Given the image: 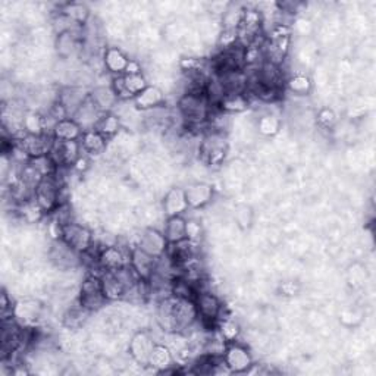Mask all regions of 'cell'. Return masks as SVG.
I'll return each mask as SVG.
<instances>
[{"instance_id":"1","label":"cell","mask_w":376,"mask_h":376,"mask_svg":"<svg viewBox=\"0 0 376 376\" xmlns=\"http://www.w3.org/2000/svg\"><path fill=\"white\" fill-rule=\"evenodd\" d=\"M176 109L186 125H190V127H200V125L207 123L212 115V105L209 103L206 94H181Z\"/></svg>"},{"instance_id":"2","label":"cell","mask_w":376,"mask_h":376,"mask_svg":"<svg viewBox=\"0 0 376 376\" xmlns=\"http://www.w3.org/2000/svg\"><path fill=\"white\" fill-rule=\"evenodd\" d=\"M194 304H196L202 325L209 331L212 328L216 329L218 320L220 319L222 312H224V306H222L219 297L209 289H199L194 296Z\"/></svg>"},{"instance_id":"3","label":"cell","mask_w":376,"mask_h":376,"mask_svg":"<svg viewBox=\"0 0 376 376\" xmlns=\"http://www.w3.org/2000/svg\"><path fill=\"white\" fill-rule=\"evenodd\" d=\"M200 159L209 166H219L224 163L228 153V142L224 133L209 131L203 135L199 144Z\"/></svg>"},{"instance_id":"4","label":"cell","mask_w":376,"mask_h":376,"mask_svg":"<svg viewBox=\"0 0 376 376\" xmlns=\"http://www.w3.org/2000/svg\"><path fill=\"white\" fill-rule=\"evenodd\" d=\"M77 301L80 303L81 308H84L90 313L100 310L103 308L107 300L105 297V292L102 288L100 276L90 275L81 283Z\"/></svg>"},{"instance_id":"5","label":"cell","mask_w":376,"mask_h":376,"mask_svg":"<svg viewBox=\"0 0 376 376\" xmlns=\"http://www.w3.org/2000/svg\"><path fill=\"white\" fill-rule=\"evenodd\" d=\"M61 239L69 246L73 247L78 253H87L91 250L94 244V235L90 228L86 225L78 224V222H71L62 227V235Z\"/></svg>"},{"instance_id":"6","label":"cell","mask_w":376,"mask_h":376,"mask_svg":"<svg viewBox=\"0 0 376 376\" xmlns=\"http://www.w3.org/2000/svg\"><path fill=\"white\" fill-rule=\"evenodd\" d=\"M133 248L128 246H119L118 243L102 248L99 257H97V266L102 272H112L125 266V264H130Z\"/></svg>"},{"instance_id":"7","label":"cell","mask_w":376,"mask_h":376,"mask_svg":"<svg viewBox=\"0 0 376 376\" xmlns=\"http://www.w3.org/2000/svg\"><path fill=\"white\" fill-rule=\"evenodd\" d=\"M222 360L231 373H244L253 366V357L250 354L248 348L239 341L227 343Z\"/></svg>"},{"instance_id":"8","label":"cell","mask_w":376,"mask_h":376,"mask_svg":"<svg viewBox=\"0 0 376 376\" xmlns=\"http://www.w3.org/2000/svg\"><path fill=\"white\" fill-rule=\"evenodd\" d=\"M49 259L59 271H73L82 262V255L69 247L62 239L54 240L49 250Z\"/></svg>"},{"instance_id":"9","label":"cell","mask_w":376,"mask_h":376,"mask_svg":"<svg viewBox=\"0 0 376 376\" xmlns=\"http://www.w3.org/2000/svg\"><path fill=\"white\" fill-rule=\"evenodd\" d=\"M82 153L84 151H82L80 140L77 142L54 140L49 156L52 158L53 163L57 165V168H59V166L71 168V166H74L75 162L82 156Z\"/></svg>"},{"instance_id":"10","label":"cell","mask_w":376,"mask_h":376,"mask_svg":"<svg viewBox=\"0 0 376 376\" xmlns=\"http://www.w3.org/2000/svg\"><path fill=\"white\" fill-rule=\"evenodd\" d=\"M156 341L149 332L138 331L128 343V354L135 365L149 366V359Z\"/></svg>"},{"instance_id":"11","label":"cell","mask_w":376,"mask_h":376,"mask_svg":"<svg viewBox=\"0 0 376 376\" xmlns=\"http://www.w3.org/2000/svg\"><path fill=\"white\" fill-rule=\"evenodd\" d=\"M45 313V306L36 299H24L13 306V317L22 326H31L41 320Z\"/></svg>"},{"instance_id":"12","label":"cell","mask_w":376,"mask_h":376,"mask_svg":"<svg viewBox=\"0 0 376 376\" xmlns=\"http://www.w3.org/2000/svg\"><path fill=\"white\" fill-rule=\"evenodd\" d=\"M199 322V313L196 304L191 299L175 297V333H184L194 324Z\"/></svg>"},{"instance_id":"13","label":"cell","mask_w":376,"mask_h":376,"mask_svg":"<svg viewBox=\"0 0 376 376\" xmlns=\"http://www.w3.org/2000/svg\"><path fill=\"white\" fill-rule=\"evenodd\" d=\"M135 247L143 250L147 255L159 259L166 253L168 241H166L162 231H158L155 228H147L142 232V235H138V241Z\"/></svg>"},{"instance_id":"14","label":"cell","mask_w":376,"mask_h":376,"mask_svg":"<svg viewBox=\"0 0 376 376\" xmlns=\"http://www.w3.org/2000/svg\"><path fill=\"white\" fill-rule=\"evenodd\" d=\"M53 143L54 138L50 134H40V135L24 134L20 140V146L24 149V151L29 155L30 159L47 156L52 150Z\"/></svg>"},{"instance_id":"15","label":"cell","mask_w":376,"mask_h":376,"mask_svg":"<svg viewBox=\"0 0 376 376\" xmlns=\"http://www.w3.org/2000/svg\"><path fill=\"white\" fill-rule=\"evenodd\" d=\"M90 93L84 86L73 84L63 87L59 94H58V102L65 107L66 114L69 118H73V115L77 112L78 107L89 99Z\"/></svg>"},{"instance_id":"16","label":"cell","mask_w":376,"mask_h":376,"mask_svg":"<svg viewBox=\"0 0 376 376\" xmlns=\"http://www.w3.org/2000/svg\"><path fill=\"white\" fill-rule=\"evenodd\" d=\"M102 61H103L105 71L112 74L114 77L123 75L130 63V58L127 57V53L116 46L105 47L103 54H102Z\"/></svg>"},{"instance_id":"17","label":"cell","mask_w":376,"mask_h":376,"mask_svg":"<svg viewBox=\"0 0 376 376\" xmlns=\"http://www.w3.org/2000/svg\"><path fill=\"white\" fill-rule=\"evenodd\" d=\"M188 209L190 207L187 203L184 188L174 187L165 194L163 202H162V211L166 215V218L184 215Z\"/></svg>"},{"instance_id":"18","label":"cell","mask_w":376,"mask_h":376,"mask_svg":"<svg viewBox=\"0 0 376 376\" xmlns=\"http://www.w3.org/2000/svg\"><path fill=\"white\" fill-rule=\"evenodd\" d=\"M184 190L190 209H203L213 199V187L207 183H193Z\"/></svg>"},{"instance_id":"19","label":"cell","mask_w":376,"mask_h":376,"mask_svg":"<svg viewBox=\"0 0 376 376\" xmlns=\"http://www.w3.org/2000/svg\"><path fill=\"white\" fill-rule=\"evenodd\" d=\"M102 115H103L102 110L94 105L91 97L89 96V99L82 103L78 107L77 112L73 115V119L80 125L82 131H87V130L96 128V125H97V122H99Z\"/></svg>"},{"instance_id":"20","label":"cell","mask_w":376,"mask_h":376,"mask_svg":"<svg viewBox=\"0 0 376 376\" xmlns=\"http://www.w3.org/2000/svg\"><path fill=\"white\" fill-rule=\"evenodd\" d=\"M175 361L176 360L171 350V347L162 343H156L155 347H153V352L149 359V366H151L156 372L166 373L174 368Z\"/></svg>"},{"instance_id":"21","label":"cell","mask_w":376,"mask_h":376,"mask_svg":"<svg viewBox=\"0 0 376 376\" xmlns=\"http://www.w3.org/2000/svg\"><path fill=\"white\" fill-rule=\"evenodd\" d=\"M133 102H134V106L138 110L149 112V110H153V109H158V107L163 106L165 93L158 86H147L140 94H137L134 97Z\"/></svg>"},{"instance_id":"22","label":"cell","mask_w":376,"mask_h":376,"mask_svg":"<svg viewBox=\"0 0 376 376\" xmlns=\"http://www.w3.org/2000/svg\"><path fill=\"white\" fill-rule=\"evenodd\" d=\"M158 260H159L158 257H153L138 247H134L133 253H131L130 264L134 268L137 275L142 278V280H149V278L156 271Z\"/></svg>"},{"instance_id":"23","label":"cell","mask_w":376,"mask_h":376,"mask_svg":"<svg viewBox=\"0 0 376 376\" xmlns=\"http://www.w3.org/2000/svg\"><path fill=\"white\" fill-rule=\"evenodd\" d=\"M81 147L87 156H100L107 149V138H105L97 130H87L82 133Z\"/></svg>"},{"instance_id":"24","label":"cell","mask_w":376,"mask_h":376,"mask_svg":"<svg viewBox=\"0 0 376 376\" xmlns=\"http://www.w3.org/2000/svg\"><path fill=\"white\" fill-rule=\"evenodd\" d=\"M162 234L165 235L168 244L187 239V219L184 218V215L166 218Z\"/></svg>"},{"instance_id":"25","label":"cell","mask_w":376,"mask_h":376,"mask_svg":"<svg viewBox=\"0 0 376 376\" xmlns=\"http://www.w3.org/2000/svg\"><path fill=\"white\" fill-rule=\"evenodd\" d=\"M82 128L80 125L73 119V118H66L59 121L53 128V138L54 140H61V142H77L81 140L82 137Z\"/></svg>"},{"instance_id":"26","label":"cell","mask_w":376,"mask_h":376,"mask_svg":"<svg viewBox=\"0 0 376 376\" xmlns=\"http://www.w3.org/2000/svg\"><path fill=\"white\" fill-rule=\"evenodd\" d=\"M100 281H102V288H103L105 297L107 301L123 300L127 289H125L122 283L118 280L115 272H107V271L102 272Z\"/></svg>"},{"instance_id":"27","label":"cell","mask_w":376,"mask_h":376,"mask_svg":"<svg viewBox=\"0 0 376 376\" xmlns=\"http://www.w3.org/2000/svg\"><path fill=\"white\" fill-rule=\"evenodd\" d=\"M90 97H91V100L94 102V105L99 107L103 114L112 112L119 102V99L110 86L96 87L93 91H90Z\"/></svg>"},{"instance_id":"28","label":"cell","mask_w":376,"mask_h":376,"mask_svg":"<svg viewBox=\"0 0 376 376\" xmlns=\"http://www.w3.org/2000/svg\"><path fill=\"white\" fill-rule=\"evenodd\" d=\"M248 96L246 93L241 94H225L224 99L218 103V109L222 114H240L248 107Z\"/></svg>"},{"instance_id":"29","label":"cell","mask_w":376,"mask_h":376,"mask_svg":"<svg viewBox=\"0 0 376 376\" xmlns=\"http://www.w3.org/2000/svg\"><path fill=\"white\" fill-rule=\"evenodd\" d=\"M80 27L81 25L75 27L73 31L62 33L57 37V50L62 59H69L78 50L80 41H78V36H77L75 30L80 29Z\"/></svg>"},{"instance_id":"30","label":"cell","mask_w":376,"mask_h":376,"mask_svg":"<svg viewBox=\"0 0 376 376\" xmlns=\"http://www.w3.org/2000/svg\"><path fill=\"white\" fill-rule=\"evenodd\" d=\"M90 312L86 310L84 308H81L80 303L77 301L75 306L68 308L62 316V324L68 329H80L87 320Z\"/></svg>"},{"instance_id":"31","label":"cell","mask_w":376,"mask_h":376,"mask_svg":"<svg viewBox=\"0 0 376 376\" xmlns=\"http://www.w3.org/2000/svg\"><path fill=\"white\" fill-rule=\"evenodd\" d=\"M121 125H122V121L115 112H105L100 116L99 122H97L94 130L99 131L105 138L109 140V138L115 137L119 133Z\"/></svg>"},{"instance_id":"32","label":"cell","mask_w":376,"mask_h":376,"mask_svg":"<svg viewBox=\"0 0 376 376\" xmlns=\"http://www.w3.org/2000/svg\"><path fill=\"white\" fill-rule=\"evenodd\" d=\"M61 12L65 17H68L74 24L77 25H84L87 24L90 18V10L84 3H78V2H71V3H65L61 8Z\"/></svg>"},{"instance_id":"33","label":"cell","mask_w":376,"mask_h":376,"mask_svg":"<svg viewBox=\"0 0 376 376\" xmlns=\"http://www.w3.org/2000/svg\"><path fill=\"white\" fill-rule=\"evenodd\" d=\"M22 128L25 134H33V135L45 134L43 114H38L36 112V110H29V112H25L24 119H22Z\"/></svg>"},{"instance_id":"34","label":"cell","mask_w":376,"mask_h":376,"mask_svg":"<svg viewBox=\"0 0 376 376\" xmlns=\"http://www.w3.org/2000/svg\"><path fill=\"white\" fill-rule=\"evenodd\" d=\"M216 329L219 332V336L225 340V343L236 341L241 332L240 325L230 317H220L216 324Z\"/></svg>"},{"instance_id":"35","label":"cell","mask_w":376,"mask_h":376,"mask_svg":"<svg viewBox=\"0 0 376 376\" xmlns=\"http://www.w3.org/2000/svg\"><path fill=\"white\" fill-rule=\"evenodd\" d=\"M287 89L296 96H306L312 90V80L304 74H296L287 80Z\"/></svg>"},{"instance_id":"36","label":"cell","mask_w":376,"mask_h":376,"mask_svg":"<svg viewBox=\"0 0 376 376\" xmlns=\"http://www.w3.org/2000/svg\"><path fill=\"white\" fill-rule=\"evenodd\" d=\"M257 131L264 137H273L281 128V121L272 114H266L257 119Z\"/></svg>"},{"instance_id":"37","label":"cell","mask_w":376,"mask_h":376,"mask_svg":"<svg viewBox=\"0 0 376 376\" xmlns=\"http://www.w3.org/2000/svg\"><path fill=\"white\" fill-rule=\"evenodd\" d=\"M187 239L196 244L203 239V227L199 220H187Z\"/></svg>"},{"instance_id":"38","label":"cell","mask_w":376,"mask_h":376,"mask_svg":"<svg viewBox=\"0 0 376 376\" xmlns=\"http://www.w3.org/2000/svg\"><path fill=\"white\" fill-rule=\"evenodd\" d=\"M337 121V115L336 112H333L332 109L329 107H324L322 110H320V112L317 114V122L322 125V127L325 128H331L333 123H336Z\"/></svg>"},{"instance_id":"39","label":"cell","mask_w":376,"mask_h":376,"mask_svg":"<svg viewBox=\"0 0 376 376\" xmlns=\"http://www.w3.org/2000/svg\"><path fill=\"white\" fill-rule=\"evenodd\" d=\"M235 219L241 228H246L250 225V220H252V212H250L247 206H240L235 212Z\"/></svg>"}]
</instances>
